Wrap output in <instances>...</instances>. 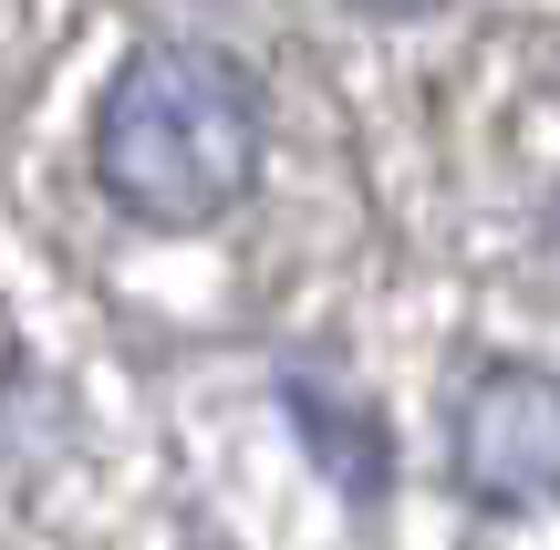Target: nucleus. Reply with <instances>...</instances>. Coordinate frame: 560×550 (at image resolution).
<instances>
[{
  "label": "nucleus",
  "instance_id": "7ed1b4c3",
  "mask_svg": "<svg viewBox=\"0 0 560 550\" xmlns=\"http://www.w3.org/2000/svg\"><path fill=\"white\" fill-rule=\"evenodd\" d=\"M374 11H436V0H374Z\"/></svg>",
  "mask_w": 560,
  "mask_h": 550
},
{
  "label": "nucleus",
  "instance_id": "f03ea898",
  "mask_svg": "<svg viewBox=\"0 0 560 550\" xmlns=\"http://www.w3.org/2000/svg\"><path fill=\"white\" fill-rule=\"evenodd\" d=\"M446 457H457V489L478 510H550L560 499V385L529 364H488L457 395Z\"/></svg>",
  "mask_w": 560,
  "mask_h": 550
},
{
  "label": "nucleus",
  "instance_id": "f257e3e1",
  "mask_svg": "<svg viewBox=\"0 0 560 550\" xmlns=\"http://www.w3.org/2000/svg\"><path fill=\"white\" fill-rule=\"evenodd\" d=\"M94 177L145 229H208L260 187V94L208 42H145L94 115Z\"/></svg>",
  "mask_w": 560,
  "mask_h": 550
}]
</instances>
